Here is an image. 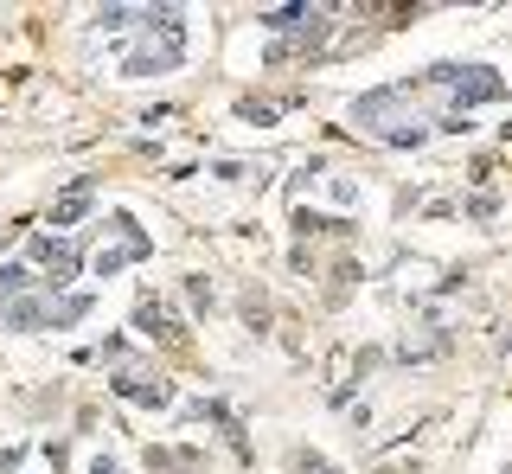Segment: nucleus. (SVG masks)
<instances>
[{
  "instance_id": "1",
  "label": "nucleus",
  "mask_w": 512,
  "mask_h": 474,
  "mask_svg": "<svg viewBox=\"0 0 512 474\" xmlns=\"http://www.w3.org/2000/svg\"><path fill=\"white\" fill-rule=\"evenodd\" d=\"M352 122H359L365 135L391 141V148H416V141H429V122H423V109H416V97H410L404 84L365 90V97L352 103Z\"/></svg>"
},
{
  "instance_id": "2",
  "label": "nucleus",
  "mask_w": 512,
  "mask_h": 474,
  "mask_svg": "<svg viewBox=\"0 0 512 474\" xmlns=\"http://www.w3.org/2000/svg\"><path fill=\"white\" fill-rule=\"evenodd\" d=\"M429 84H436L448 103H461V116H468L474 103H500L506 97V84H500V71H493V65H436V71H429Z\"/></svg>"
},
{
  "instance_id": "3",
  "label": "nucleus",
  "mask_w": 512,
  "mask_h": 474,
  "mask_svg": "<svg viewBox=\"0 0 512 474\" xmlns=\"http://www.w3.org/2000/svg\"><path fill=\"white\" fill-rule=\"evenodd\" d=\"M141 20H148V13H141ZM154 26H160V45L148 39L141 45V52H128V77H148V71H173L186 58V33H180V13L173 7H154ZM148 26V33H154Z\"/></svg>"
},
{
  "instance_id": "4",
  "label": "nucleus",
  "mask_w": 512,
  "mask_h": 474,
  "mask_svg": "<svg viewBox=\"0 0 512 474\" xmlns=\"http://www.w3.org/2000/svg\"><path fill=\"white\" fill-rule=\"evenodd\" d=\"M77 263H84V250H77L71 237H32L26 244V270H45L52 289H64V282L77 276Z\"/></svg>"
},
{
  "instance_id": "5",
  "label": "nucleus",
  "mask_w": 512,
  "mask_h": 474,
  "mask_svg": "<svg viewBox=\"0 0 512 474\" xmlns=\"http://www.w3.org/2000/svg\"><path fill=\"white\" fill-rule=\"evenodd\" d=\"M116 398H128V404H148V410H167V404H173V385H167V378H154V372L122 366V372H116Z\"/></svg>"
},
{
  "instance_id": "6",
  "label": "nucleus",
  "mask_w": 512,
  "mask_h": 474,
  "mask_svg": "<svg viewBox=\"0 0 512 474\" xmlns=\"http://www.w3.org/2000/svg\"><path fill=\"white\" fill-rule=\"evenodd\" d=\"M135 327H141V334H154V340H167V346H180V340H186L180 314H173L167 302H154V295H148V302L135 308Z\"/></svg>"
},
{
  "instance_id": "7",
  "label": "nucleus",
  "mask_w": 512,
  "mask_h": 474,
  "mask_svg": "<svg viewBox=\"0 0 512 474\" xmlns=\"http://www.w3.org/2000/svg\"><path fill=\"white\" fill-rule=\"evenodd\" d=\"M148 250H154V237H128V244H116V250H103V257H96V270H103V276H116L122 263L148 257Z\"/></svg>"
},
{
  "instance_id": "8",
  "label": "nucleus",
  "mask_w": 512,
  "mask_h": 474,
  "mask_svg": "<svg viewBox=\"0 0 512 474\" xmlns=\"http://www.w3.org/2000/svg\"><path fill=\"white\" fill-rule=\"evenodd\" d=\"M90 212V186H71L58 205H52V231H64V225H77V218Z\"/></svg>"
},
{
  "instance_id": "9",
  "label": "nucleus",
  "mask_w": 512,
  "mask_h": 474,
  "mask_svg": "<svg viewBox=\"0 0 512 474\" xmlns=\"http://www.w3.org/2000/svg\"><path fill=\"white\" fill-rule=\"evenodd\" d=\"M237 109H244V122H276V103H256V97H244Z\"/></svg>"
},
{
  "instance_id": "10",
  "label": "nucleus",
  "mask_w": 512,
  "mask_h": 474,
  "mask_svg": "<svg viewBox=\"0 0 512 474\" xmlns=\"http://www.w3.org/2000/svg\"><path fill=\"white\" fill-rule=\"evenodd\" d=\"M90 474H122V468H116V462H96V468H90Z\"/></svg>"
}]
</instances>
